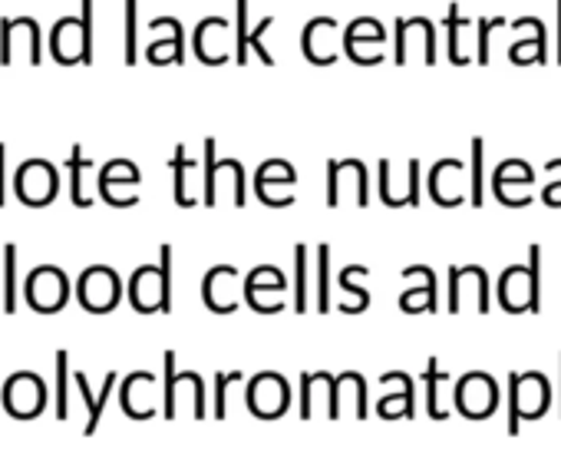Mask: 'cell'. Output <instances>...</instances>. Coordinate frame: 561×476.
<instances>
[{
    "mask_svg": "<svg viewBox=\"0 0 561 476\" xmlns=\"http://www.w3.org/2000/svg\"><path fill=\"white\" fill-rule=\"evenodd\" d=\"M4 311H18V246H4Z\"/></svg>",
    "mask_w": 561,
    "mask_h": 476,
    "instance_id": "4316f807",
    "label": "cell"
},
{
    "mask_svg": "<svg viewBox=\"0 0 561 476\" xmlns=\"http://www.w3.org/2000/svg\"><path fill=\"white\" fill-rule=\"evenodd\" d=\"M47 407V387L37 374L18 371L4 384V410L18 420H34Z\"/></svg>",
    "mask_w": 561,
    "mask_h": 476,
    "instance_id": "ba28073f",
    "label": "cell"
},
{
    "mask_svg": "<svg viewBox=\"0 0 561 476\" xmlns=\"http://www.w3.org/2000/svg\"><path fill=\"white\" fill-rule=\"evenodd\" d=\"M231 44H234L231 24L221 21V18H205V21L198 24V31H195V57H198L205 67H221V64H228Z\"/></svg>",
    "mask_w": 561,
    "mask_h": 476,
    "instance_id": "5bb4252c",
    "label": "cell"
},
{
    "mask_svg": "<svg viewBox=\"0 0 561 476\" xmlns=\"http://www.w3.org/2000/svg\"><path fill=\"white\" fill-rule=\"evenodd\" d=\"M397 413L413 417V384H410L407 374H403V390L400 394H387L380 400V417H397Z\"/></svg>",
    "mask_w": 561,
    "mask_h": 476,
    "instance_id": "d6a6232c",
    "label": "cell"
},
{
    "mask_svg": "<svg viewBox=\"0 0 561 476\" xmlns=\"http://www.w3.org/2000/svg\"><path fill=\"white\" fill-rule=\"evenodd\" d=\"M24 298L41 315H57L70 302V282L57 265H41L24 282Z\"/></svg>",
    "mask_w": 561,
    "mask_h": 476,
    "instance_id": "3957f363",
    "label": "cell"
},
{
    "mask_svg": "<svg viewBox=\"0 0 561 476\" xmlns=\"http://www.w3.org/2000/svg\"><path fill=\"white\" fill-rule=\"evenodd\" d=\"M301 417H314V374H301Z\"/></svg>",
    "mask_w": 561,
    "mask_h": 476,
    "instance_id": "7bdbcfd3",
    "label": "cell"
},
{
    "mask_svg": "<svg viewBox=\"0 0 561 476\" xmlns=\"http://www.w3.org/2000/svg\"><path fill=\"white\" fill-rule=\"evenodd\" d=\"M446 169H449V159H443V162L430 172V195H433L439 205L453 208V205H459L462 199L449 192V185H456V182H449V179H446Z\"/></svg>",
    "mask_w": 561,
    "mask_h": 476,
    "instance_id": "1f68e13d",
    "label": "cell"
},
{
    "mask_svg": "<svg viewBox=\"0 0 561 476\" xmlns=\"http://www.w3.org/2000/svg\"><path fill=\"white\" fill-rule=\"evenodd\" d=\"M77 302L93 315H110L123 302L119 275L110 265H90L77 282Z\"/></svg>",
    "mask_w": 561,
    "mask_h": 476,
    "instance_id": "277c9868",
    "label": "cell"
},
{
    "mask_svg": "<svg viewBox=\"0 0 561 476\" xmlns=\"http://www.w3.org/2000/svg\"><path fill=\"white\" fill-rule=\"evenodd\" d=\"M27 60L31 67H41V31L34 18H4L0 21V64L11 67L14 60Z\"/></svg>",
    "mask_w": 561,
    "mask_h": 476,
    "instance_id": "7a4b0ae2",
    "label": "cell"
},
{
    "mask_svg": "<svg viewBox=\"0 0 561 476\" xmlns=\"http://www.w3.org/2000/svg\"><path fill=\"white\" fill-rule=\"evenodd\" d=\"M50 57L64 67L83 64V24L80 18H60L50 31Z\"/></svg>",
    "mask_w": 561,
    "mask_h": 476,
    "instance_id": "ac0fdd59",
    "label": "cell"
},
{
    "mask_svg": "<svg viewBox=\"0 0 561 476\" xmlns=\"http://www.w3.org/2000/svg\"><path fill=\"white\" fill-rule=\"evenodd\" d=\"M295 185H298V172L288 159H267L254 175V192H257L261 205H267V208L295 205L298 202Z\"/></svg>",
    "mask_w": 561,
    "mask_h": 476,
    "instance_id": "5b68a950",
    "label": "cell"
},
{
    "mask_svg": "<svg viewBox=\"0 0 561 476\" xmlns=\"http://www.w3.org/2000/svg\"><path fill=\"white\" fill-rule=\"evenodd\" d=\"M70 354L67 351H57V417L67 420L70 417Z\"/></svg>",
    "mask_w": 561,
    "mask_h": 476,
    "instance_id": "e575fe53",
    "label": "cell"
},
{
    "mask_svg": "<svg viewBox=\"0 0 561 476\" xmlns=\"http://www.w3.org/2000/svg\"><path fill=\"white\" fill-rule=\"evenodd\" d=\"M129 305L142 315L162 311V282H159V265H142L133 282H129Z\"/></svg>",
    "mask_w": 561,
    "mask_h": 476,
    "instance_id": "ffe728a7",
    "label": "cell"
},
{
    "mask_svg": "<svg viewBox=\"0 0 561 476\" xmlns=\"http://www.w3.org/2000/svg\"><path fill=\"white\" fill-rule=\"evenodd\" d=\"M538 262H541V249L535 246L528 272L525 269H508L502 275L499 298H502L505 311H525V308H531L535 315L541 311V302H538Z\"/></svg>",
    "mask_w": 561,
    "mask_h": 476,
    "instance_id": "52a82bcc",
    "label": "cell"
},
{
    "mask_svg": "<svg viewBox=\"0 0 561 476\" xmlns=\"http://www.w3.org/2000/svg\"><path fill=\"white\" fill-rule=\"evenodd\" d=\"M162 377H165V404H162V413L169 420L175 417V387L192 394L195 420H205L208 417V407H205V381L195 371H175V351H165V358H162Z\"/></svg>",
    "mask_w": 561,
    "mask_h": 476,
    "instance_id": "4fadbf2b",
    "label": "cell"
},
{
    "mask_svg": "<svg viewBox=\"0 0 561 476\" xmlns=\"http://www.w3.org/2000/svg\"><path fill=\"white\" fill-rule=\"evenodd\" d=\"M407 205H420V159L407 166Z\"/></svg>",
    "mask_w": 561,
    "mask_h": 476,
    "instance_id": "b9f144b4",
    "label": "cell"
},
{
    "mask_svg": "<svg viewBox=\"0 0 561 476\" xmlns=\"http://www.w3.org/2000/svg\"><path fill=\"white\" fill-rule=\"evenodd\" d=\"M274 18L267 14L264 21H257V27H248V0H234V44H231V60L238 67H248V54H254L264 67H274V57L267 54V47L261 44V37L271 31Z\"/></svg>",
    "mask_w": 561,
    "mask_h": 476,
    "instance_id": "30bf717a",
    "label": "cell"
},
{
    "mask_svg": "<svg viewBox=\"0 0 561 476\" xmlns=\"http://www.w3.org/2000/svg\"><path fill=\"white\" fill-rule=\"evenodd\" d=\"M318 311L328 315L331 311V246L318 249Z\"/></svg>",
    "mask_w": 561,
    "mask_h": 476,
    "instance_id": "83f0119b",
    "label": "cell"
},
{
    "mask_svg": "<svg viewBox=\"0 0 561 476\" xmlns=\"http://www.w3.org/2000/svg\"><path fill=\"white\" fill-rule=\"evenodd\" d=\"M248 407H251V413L261 417V420L280 417V413H285V410L291 407V387H288V381L280 377V374H274V371L257 374V377L248 384Z\"/></svg>",
    "mask_w": 561,
    "mask_h": 476,
    "instance_id": "8fae6325",
    "label": "cell"
},
{
    "mask_svg": "<svg viewBox=\"0 0 561 476\" xmlns=\"http://www.w3.org/2000/svg\"><path fill=\"white\" fill-rule=\"evenodd\" d=\"M70 374L77 377V387H80V394H83V404H87V410H90L83 433H87V437H93V433L100 430L103 410H106V404H110V394H113V384H116V371H110V374L103 377V390H100L96 397H93V390H90V381H87V374H83V371H70Z\"/></svg>",
    "mask_w": 561,
    "mask_h": 476,
    "instance_id": "44dd1931",
    "label": "cell"
},
{
    "mask_svg": "<svg viewBox=\"0 0 561 476\" xmlns=\"http://www.w3.org/2000/svg\"><path fill=\"white\" fill-rule=\"evenodd\" d=\"M439 381H446V374L439 371V361L433 358L426 367V410L433 420H446V410L439 407Z\"/></svg>",
    "mask_w": 561,
    "mask_h": 476,
    "instance_id": "d590c367",
    "label": "cell"
},
{
    "mask_svg": "<svg viewBox=\"0 0 561 476\" xmlns=\"http://www.w3.org/2000/svg\"><path fill=\"white\" fill-rule=\"evenodd\" d=\"M4 182H8V146L0 143V208H4V202H8Z\"/></svg>",
    "mask_w": 561,
    "mask_h": 476,
    "instance_id": "f6af8a7d",
    "label": "cell"
},
{
    "mask_svg": "<svg viewBox=\"0 0 561 476\" xmlns=\"http://www.w3.org/2000/svg\"><path fill=\"white\" fill-rule=\"evenodd\" d=\"M446 27H449V60H453L456 67L469 64V57H462V44H459L462 27H469V24L459 18V8H456V4H453V8H449V14H446Z\"/></svg>",
    "mask_w": 561,
    "mask_h": 476,
    "instance_id": "8d00e7d4",
    "label": "cell"
},
{
    "mask_svg": "<svg viewBox=\"0 0 561 476\" xmlns=\"http://www.w3.org/2000/svg\"><path fill=\"white\" fill-rule=\"evenodd\" d=\"M14 189H18V199L31 208H41V205H50L57 199V189H60V175L57 169L47 162V159H31L18 169V179H14Z\"/></svg>",
    "mask_w": 561,
    "mask_h": 476,
    "instance_id": "9c48e42d",
    "label": "cell"
},
{
    "mask_svg": "<svg viewBox=\"0 0 561 476\" xmlns=\"http://www.w3.org/2000/svg\"><path fill=\"white\" fill-rule=\"evenodd\" d=\"M93 169V162L83 156V146L77 143L70 149V159H67V172H70V202L77 208H90L93 205V195L87 192V172Z\"/></svg>",
    "mask_w": 561,
    "mask_h": 476,
    "instance_id": "7402d4cb",
    "label": "cell"
},
{
    "mask_svg": "<svg viewBox=\"0 0 561 476\" xmlns=\"http://www.w3.org/2000/svg\"><path fill=\"white\" fill-rule=\"evenodd\" d=\"M337 44H341V34H337V21L334 18H314L308 27H305V41H301V50L308 57V64L314 67H331L341 54H337Z\"/></svg>",
    "mask_w": 561,
    "mask_h": 476,
    "instance_id": "9a60e30c",
    "label": "cell"
},
{
    "mask_svg": "<svg viewBox=\"0 0 561 476\" xmlns=\"http://www.w3.org/2000/svg\"><path fill=\"white\" fill-rule=\"evenodd\" d=\"M234 282H238V269L234 265H215L202 279V302H205V308L215 311V315H231L238 308Z\"/></svg>",
    "mask_w": 561,
    "mask_h": 476,
    "instance_id": "2e32d148",
    "label": "cell"
},
{
    "mask_svg": "<svg viewBox=\"0 0 561 476\" xmlns=\"http://www.w3.org/2000/svg\"><path fill=\"white\" fill-rule=\"evenodd\" d=\"M156 34H169L165 41H156L146 54H149V64L156 67H165V64H185V31L175 18H156L149 24Z\"/></svg>",
    "mask_w": 561,
    "mask_h": 476,
    "instance_id": "d6986e66",
    "label": "cell"
},
{
    "mask_svg": "<svg viewBox=\"0 0 561 476\" xmlns=\"http://www.w3.org/2000/svg\"><path fill=\"white\" fill-rule=\"evenodd\" d=\"M558 64H561V0H558Z\"/></svg>",
    "mask_w": 561,
    "mask_h": 476,
    "instance_id": "bcb514c9",
    "label": "cell"
},
{
    "mask_svg": "<svg viewBox=\"0 0 561 476\" xmlns=\"http://www.w3.org/2000/svg\"><path fill=\"white\" fill-rule=\"evenodd\" d=\"M142 182V172L136 169V162L129 159H110L103 169H100V199L113 208H133L139 205V192L136 185Z\"/></svg>",
    "mask_w": 561,
    "mask_h": 476,
    "instance_id": "8992f818",
    "label": "cell"
},
{
    "mask_svg": "<svg viewBox=\"0 0 561 476\" xmlns=\"http://www.w3.org/2000/svg\"><path fill=\"white\" fill-rule=\"evenodd\" d=\"M172 172H175V205L179 208H192L198 199L192 192V172H195V159H188L185 146L179 143L175 146V156H172Z\"/></svg>",
    "mask_w": 561,
    "mask_h": 476,
    "instance_id": "cb8c5ba5",
    "label": "cell"
},
{
    "mask_svg": "<svg viewBox=\"0 0 561 476\" xmlns=\"http://www.w3.org/2000/svg\"><path fill=\"white\" fill-rule=\"evenodd\" d=\"M80 24H83V67H93V0H80Z\"/></svg>",
    "mask_w": 561,
    "mask_h": 476,
    "instance_id": "ab89813d",
    "label": "cell"
},
{
    "mask_svg": "<svg viewBox=\"0 0 561 476\" xmlns=\"http://www.w3.org/2000/svg\"><path fill=\"white\" fill-rule=\"evenodd\" d=\"M152 381H156V377H152L149 371H136V374H129V377H126V384H123V397H119V400H123V410H126L129 417H136V420H149V413L142 410V404H139V400H142V387H146V384H152Z\"/></svg>",
    "mask_w": 561,
    "mask_h": 476,
    "instance_id": "d4e9b609",
    "label": "cell"
},
{
    "mask_svg": "<svg viewBox=\"0 0 561 476\" xmlns=\"http://www.w3.org/2000/svg\"><path fill=\"white\" fill-rule=\"evenodd\" d=\"M383 27H380V21H374V18H360V21H354L351 27H347V34H344V44H383Z\"/></svg>",
    "mask_w": 561,
    "mask_h": 476,
    "instance_id": "4dcf8cb0",
    "label": "cell"
},
{
    "mask_svg": "<svg viewBox=\"0 0 561 476\" xmlns=\"http://www.w3.org/2000/svg\"><path fill=\"white\" fill-rule=\"evenodd\" d=\"M126 67H136L139 57V0H126Z\"/></svg>",
    "mask_w": 561,
    "mask_h": 476,
    "instance_id": "836d02e7",
    "label": "cell"
},
{
    "mask_svg": "<svg viewBox=\"0 0 561 476\" xmlns=\"http://www.w3.org/2000/svg\"><path fill=\"white\" fill-rule=\"evenodd\" d=\"M244 381V374L241 371H218L215 374V417L218 420H225V404H228V387L231 384H241Z\"/></svg>",
    "mask_w": 561,
    "mask_h": 476,
    "instance_id": "f35d334b",
    "label": "cell"
},
{
    "mask_svg": "<svg viewBox=\"0 0 561 476\" xmlns=\"http://www.w3.org/2000/svg\"><path fill=\"white\" fill-rule=\"evenodd\" d=\"M364 275H370V269L367 265H347L344 272H341V292H344V298L347 295H354L357 298V308L360 311H367V305H370V295H367V288H360L357 285V279H364Z\"/></svg>",
    "mask_w": 561,
    "mask_h": 476,
    "instance_id": "f546056e",
    "label": "cell"
},
{
    "mask_svg": "<svg viewBox=\"0 0 561 476\" xmlns=\"http://www.w3.org/2000/svg\"><path fill=\"white\" fill-rule=\"evenodd\" d=\"M495 404H499L495 381H489L485 374H469L466 381H459V387H456V407L466 417H485V413L495 410Z\"/></svg>",
    "mask_w": 561,
    "mask_h": 476,
    "instance_id": "e0dca14e",
    "label": "cell"
},
{
    "mask_svg": "<svg viewBox=\"0 0 561 476\" xmlns=\"http://www.w3.org/2000/svg\"><path fill=\"white\" fill-rule=\"evenodd\" d=\"M472 205H482V139H472Z\"/></svg>",
    "mask_w": 561,
    "mask_h": 476,
    "instance_id": "60d3db41",
    "label": "cell"
},
{
    "mask_svg": "<svg viewBox=\"0 0 561 476\" xmlns=\"http://www.w3.org/2000/svg\"><path fill=\"white\" fill-rule=\"evenodd\" d=\"M423 288H410L403 298H400V308L403 311H436V275L430 269H423Z\"/></svg>",
    "mask_w": 561,
    "mask_h": 476,
    "instance_id": "484cf974",
    "label": "cell"
},
{
    "mask_svg": "<svg viewBox=\"0 0 561 476\" xmlns=\"http://www.w3.org/2000/svg\"><path fill=\"white\" fill-rule=\"evenodd\" d=\"M357 192V205H370V185H367V166L360 159H331L328 162V205L337 208L344 202V192Z\"/></svg>",
    "mask_w": 561,
    "mask_h": 476,
    "instance_id": "7c38bea8",
    "label": "cell"
},
{
    "mask_svg": "<svg viewBox=\"0 0 561 476\" xmlns=\"http://www.w3.org/2000/svg\"><path fill=\"white\" fill-rule=\"evenodd\" d=\"M502 27V21H479V64H489V34Z\"/></svg>",
    "mask_w": 561,
    "mask_h": 476,
    "instance_id": "ee69618b",
    "label": "cell"
},
{
    "mask_svg": "<svg viewBox=\"0 0 561 476\" xmlns=\"http://www.w3.org/2000/svg\"><path fill=\"white\" fill-rule=\"evenodd\" d=\"M231 192V205L244 208L248 189H244V166L238 159H215V139H205V159H202V202L215 208L221 202V192Z\"/></svg>",
    "mask_w": 561,
    "mask_h": 476,
    "instance_id": "6da1fadb",
    "label": "cell"
},
{
    "mask_svg": "<svg viewBox=\"0 0 561 476\" xmlns=\"http://www.w3.org/2000/svg\"><path fill=\"white\" fill-rule=\"evenodd\" d=\"M264 292H271V295H285L288 292V282H285V275H280L274 265H257L248 279H244V302L251 305V302H257Z\"/></svg>",
    "mask_w": 561,
    "mask_h": 476,
    "instance_id": "603a6c76",
    "label": "cell"
},
{
    "mask_svg": "<svg viewBox=\"0 0 561 476\" xmlns=\"http://www.w3.org/2000/svg\"><path fill=\"white\" fill-rule=\"evenodd\" d=\"M295 311H308V246L295 249Z\"/></svg>",
    "mask_w": 561,
    "mask_h": 476,
    "instance_id": "f1b7e54d",
    "label": "cell"
},
{
    "mask_svg": "<svg viewBox=\"0 0 561 476\" xmlns=\"http://www.w3.org/2000/svg\"><path fill=\"white\" fill-rule=\"evenodd\" d=\"M159 282H162V315L172 311V246H159Z\"/></svg>",
    "mask_w": 561,
    "mask_h": 476,
    "instance_id": "74e56055",
    "label": "cell"
}]
</instances>
